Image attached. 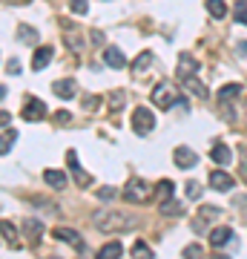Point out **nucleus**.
Segmentation results:
<instances>
[{
	"label": "nucleus",
	"instance_id": "obj_21",
	"mask_svg": "<svg viewBox=\"0 0 247 259\" xmlns=\"http://www.w3.org/2000/svg\"><path fill=\"white\" fill-rule=\"evenodd\" d=\"M18 37L23 40V44H32V47H35V44H37V29H32L29 23H20V26H18Z\"/></svg>",
	"mask_w": 247,
	"mask_h": 259
},
{
	"label": "nucleus",
	"instance_id": "obj_22",
	"mask_svg": "<svg viewBox=\"0 0 247 259\" xmlns=\"http://www.w3.org/2000/svg\"><path fill=\"white\" fill-rule=\"evenodd\" d=\"M184 87H187V93H192L195 98H207V87H204L202 81H195V78H187V81H181Z\"/></svg>",
	"mask_w": 247,
	"mask_h": 259
},
{
	"label": "nucleus",
	"instance_id": "obj_13",
	"mask_svg": "<svg viewBox=\"0 0 247 259\" xmlns=\"http://www.w3.org/2000/svg\"><path fill=\"white\" fill-rule=\"evenodd\" d=\"M52 55H55V49L52 47H40V49H35V55H32V69L35 72H40L49 61H52Z\"/></svg>",
	"mask_w": 247,
	"mask_h": 259
},
{
	"label": "nucleus",
	"instance_id": "obj_36",
	"mask_svg": "<svg viewBox=\"0 0 247 259\" xmlns=\"http://www.w3.org/2000/svg\"><path fill=\"white\" fill-rule=\"evenodd\" d=\"M238 173H241V182H247V153L241 156V164H238Z\"/></svg>",
	"mask_w": 247,
	"mask_h": 259
},
{
	"label": "nucleus",
	"instance_id": "obj_26",
	"mask_svg": "<svg viewBox=\"0 0 247 259\" xmlns=\"http://www.w3.org/2000/svg\"><path fill=\"white\" fill-rule=\"evenodd\" d=\"M15 139H18V133H15V130L9 133V127H3V144H0V153H3V156L9 153V147L15 144Z\"/></svg>",
	"mask_w": 247,
	"mask_h": 259
},
{
	"label": "nucleus",
	"instance_id": "obj_7",
	"mask_svg": "<svg viewBox=\"0 0 247 259\" xmlns=\"http://www.w3.org/2000/svg\"><path fill=\"white\" fill-rule=\"evenodd\" d=\"M195 72H199V61H195L190 52H181V55H178V69H175V75H178L181 81H187V78H192Z\"/></svg>",
	"mask_w": 247,
	"mask_h": 259
},
{
	"label": "nucleus",
	"instance_id": "obj_8",
	"mask_svg": "<svg viewBox=\"0 0 247 259\" xmlns=\"http://www.w3.org/2000/svg\"><path fill=\"white\" fill-rule=\"evenodd\" d=\"M55 239H61V242H66V245H72L75 250H81V253H86V242L78 236V233L72 231V228H55V233H52Z\"/></svg>",
	"mask_w": 247,
	"mask_h": 259
},
{
	"label": "nucleus",
	"instance_id": "obj_15",
	"mask_svg": "<svg viewBox=\"0 0 247 259\" xmlns=\"http://www.w3.org/2000/svg\"><path fill=\"white\" fill-rule=\"evenodd\" d=\"M104 64H110L112 69H124L127 66V58L121 55V49L110 47V49H104Z\"/></svg>",
	"mask_w": 247,
	"mask_h": 259
},
{
	"label": "nucleus",
	"instance_id": "obj_6",
	"mask_svg": "<svg viewBox=\"0 0 247 259\" xmlns=\"http://www.w3.org/2000/svg\"><path fill=\"white\" fill-rule=\"evenodd\" d=\"M66 161H69V170H72L75 182H78V185H83V187H89L92 185V176L83 170L81 164H78V153H75V150H69V153H66Z\"/></svg>",
	"mask_w": 247,
	"mask_h": 259
},
{
	"label": "nucleus",
	"instance_id": "obj_39",
	"mask_svg": "<svg viewBox=\"0 0 247 259\" xmlns=\"http://www.w3.org/2000/svg\"><path fill=\"white\" fill-rule=\"evenodd\" d=\"M69 118H72L69 112H58V121H61V124H69Z\"/></svg>",
	"mask_w": 247,
	"mask_h": 259
},
{
	"label": "nucleus",
	"instance_id": "obj_20",
	"mask_svg": "<svg viewBox=\"0 0 247 259\" xmlns=\"http://www.w3.org/2000/svg\"><path fill=\"white\" fill-rule=\"evenodd\" d=\"M150 64H153V52H141V55L132 61V72H135V75H144Z\"/></svg>",
	"mask_w": 247,
	"mask_h": 259
},
{
	"label": "nucleus",
	"instance_id": "obj_11",
	"mask_svg": "<svg viewBox=\"0 0 247 259\" xmlns=\"http://www.w3.org/2000/svg\"><path fill=\"white\" fill-rule=\"evenodd\" d=\"M46 115V104L37 101V98H32V101H26V107H23V118L26 121H40Z\"/></svg>",
	"mask_w": 247,
	"mask_h": 259
},
{
	"label": "nucleus",
	"instance_id": "obj_9",
	"mask_svg": "<svg viewBox=\"0 0 247 259\" xmlns=\"http://www.w3.org/2000/svg\"><path fill=\"white\" fill-rule=\"evenodd\" d=\"M173 161L178 167H181V170H190V167H195L199 164V156H195V150H190V147H175L173 150Z\"/></svg>",
	"mask_w": 247,
	"mask_h": 259
},
{
	"label": "nucleus",
	"instance_id": "obj_24",
	"mask_svg": "<svg viewBox=\"0 0 247 259\" xmlns=\"http://www.w3.org/2000/svg\"><path fill=\"white\" fill-rule=\"evenodd\" d=\"M26 231H29V239H32V245H37V242H40V233H43V225L35 222V219H26Z\"/></svg>",
	"mask_w": 247,
	"mask_h": 259
},
{
	"label": "nucleus",
	"instance_id": "obj_1",
	"mask_svg": "<svg viewBox=\"0 0 247 259\" xmlns=\"http://www.w3.org/2000/svg\"><path fill=\"white\" fill-rule=\"evenodd\" d=\"M92 225H95L98 231H104V233H115V231L129 228L132 219H129L127 213H118V210H101V213L92 216Z\"/></svg>",
	"mask_w": 247,
	"mask_h": 259
},
{
	"label": "nucleus",
	"instance_id": "obj_18",
	"mask_svg": "<svg viewBox=\"0 0 247 259\" xmlns=\"http://www.w3.org/2000/svg\"><path fill=\"white\" fill-rule=\"evenodd\" d=\"M43 179H46V185H49V187H55V190L66 187V173H61V170H46Z\"/></svg>",
	"mask_w": 247,
	"mask_h": 259
},
{
	"label": "nucleus",
	"instance_id": "obj_16",
	"mask_svg": "<svg viewBox=\"0 0 247 259\" xmlns=\"http://www.w3.org/2000/svg\"><path fill=\"white\" fill-rule=\"evenodd\" d=\"M210 156H213V161H216L219 167H227L230 158H233V156H230V147H227V144H216V147L210 150Z\"/></svg>",
	"mask_w": 247,
	"mask_h": 259
},
{
	"label": "nucleus",
	"instance_id": "obj_12",
	"mask_svg": "<svg viewBox=\"0 0 247 259\" xmlns=\"http://www.w3.org/2000/svg\"><path fill=\"white\" fill-rule=\"evenodd\" d=\"M210 187L213 190H219V193H227L230 187H233V179H230L224 170H213L210 173Z\"/></svg>",
	"mask_w": 247,
	"mask_h": 259
},
{
	"label": "nucleus",
	"instance_id": "obj_2",
	"mask_svg": "<svg viewBox=\"0 0 247 259\" xmlns=\"http://www.w3.org/2000/svg\"><path fill=\"white\" fill-rule=\"evenodd\" d=\"M153 187H150V182H144V179H129L127 182V187H124V199L127 202H132V204H144V202H150L153 199Z\"/></svg>",
	"mask_w": 247,
	"mask_h": 259
},
{
	"label": "nucleus",
	"instance_id": "obj_32",
	"mask_svg": "<svg viewBox=\"0 0 247 259\" xmlns=\"http://www.w3.org/2000/svg\"><path fill=\"white\" fill-rule=\"evenodd\" d=\"M69 6H72L75 15H86L89 12V6H86V0H69Z\"/></svg>",
	"mask_w": 247,
	"mask_h": 259
},
{
	"label": "nucleus",
	"instance_id": "obj_40",
	"mask_svg": "<svg viewBox=\"0 0 247 259\" xmlns=\"http://www.w3.org/2000/svg\"><path fill=\"white\" fill-rule=\"evenodd\" d=\"M238 55H247V40H241V44H238Z\"/></svg>",
	"mask_w": 247,
	"mask_h": 259
},
{
	"label": "nucleus",
	"instance_id": "obj_41",
	"mask_svg": "<svg viewBox=\"0 0 247 259\" xmlns=\"http://www.w3.org/2000/svg\"><path fill=\"white\" fill-rule=\"evenodd\" d=\"M6 3H15V6H26V0H6Z\"/></svg>",
	"mask_w": 247,
	"mask_h": 259
},
{
	"label": "nucleus",
	"instance_id": "obj_29",
	"mask_svg": "<svg viewBox=\"0 0 247 259\" xmlns=\"http://www.w3.org/2000/svg\"><path fill=\"white\" fill-rule=\"evenodd\" d=\"M184 187H187V196H190V199H202L204 190H202V185H199V182H187Z\"/></svg>",
	"mask_w": 247,
	"mask_h": 259
},
{
	"label": "nucleus",
	"instance_id": "obj_27",
	"mask_svg": "<svg viewBox=\"0 0 247 259\" xmlns=\"http://www.w3.org/2000/svg\"><path fill=\"white\" fill-rule=\"evenodd\" d=\"M3 239H6V245H12V248H20L18 236H15V228H12L9 222H3Z\"/></svg>",
	"mask_w": 247,
	"mask_h": 259
},
{
	"label": "nucleus",
	"instance_id": "obj_14",
	"mask_svg": "<svg viewBox=\"0 0 247 259\" xmlns=\"http://www.w3.org/2000/svg\"><path fill=\"white\" fill-rule=\"evenodd\" d=\"M227 242H233V231H230V228H213L210 231V245L213 248H224Z\"/></svg>",
	"mask_w": 247,
	"mask_h": 259
},
{
	"label": "nucleus",
	"instance_id": "obj_10",
	"mask_svg": "<svg viewBox=\"0 0 247 259\" xmlns=\"http://www.w3.org/2000/svg\"><path fill=\"white\" fill-rule=\"evenodd\" d=\"M52 90H55L58 98L69 101V98H75V95H78V81H75V78H64V81H55V83H52Z\"/></svg>",
	"mask_w": 247,
	"mask_h": 259
},
{
	"label": "nucleus",
	"instance_id": "obj_30",
	"mask_svg": "<svg viewBox=\"0 0 247 259\" xmlns=\"http://www.w3.org/2000/svg\"><path fill=\"white\" fill-rule=\"evenodd\" d=\"M236 20L247 26V3H244V0H238V3H236Z\"/></svg>",
	"mask_w": 247,
	"mask_h": 259
},
{
	"label": "nucleus",
	"instance_id": "obj_31",
	"mask_svg": "<svg viewBox=\"0 0 247 259\" xmlns=\"http://www.w3.org/2000/svg\"><path fill=\"white\" fill-rule=\"evenodd\" d=\"M132 256H153V250L146 248L144 242H135V245H132Z\"/></svg>",
	"mask_w": 247,
	"mask_h": 259
},
{
	"label": "nucleus",
	"instance_id": "obj_23",
	"mask_svg": "<svg viewBox=\"0 0 247 259\" xmlns=\"http://www.w3.org/2000/svg\"><path fill=\"white\" fill-rule=\"evenodd\" d=\"M207 12H210L216 20H221L227 15V3H224V0H207Z\"/></svg>",
	"mask_w": 247,
	"mask_h": 259
},
{
	"label": "nucleus",
	"instance_id": "obj_35",
	"mask_svg": "<svg viewBox=\"0 0 247 259\" xmlns=\"http://www.w3.org/2000/svg\"><path fill=\"white\" fill-rule=\"evenodd\" d=\"M98 199L101 202H110V199H115V190L112 187H104V190H98Z\"/></svg>",
	"mask_w": 247,
	"mask_h": 259
},
{
	"label": "nucleus",
	"instance_id": "obj_3",
	"mask_svg": "<svg viewBox=\"0 0 247 259\" xmlns=\"http://www.w3.org/2000/svg\"><path fill=\"white\" fill-rule=\"evenodd\" d=\"M178 101V90L173 81H158L153 90V104L158 110H173V104Z\"/></svg>",
	"mask_w": 247,
	"mask_h": 259
},
{
	"label": "nucleus",
	"instance_id": "obj_5",
	"mask_svg": "<svg viewBox=\"0 0 247 259\" xmlns=\"http://www.w3.org/2000/svg\"><path fill=\"white\" fill-rule=\"evenodd\" d=\"M61 29H64V44L66 47L72 49V52H81L83 49V35L81 32H78L69 20H61Z\"/></svg>",
	"mask_w": 247,
	"mask_h": 259
},
{
	"label": "nucleus",
	"instance_id": "obj_28",
	"mask_svg": "<svg viewBox=\"0 0 247 259\" xmlns=\"http://www.w3.org/2000/svg\"><path fill=\"white\" fill-rule=\"evenodd\" d=\"M124 101H127V93H112L110 95V110H121V107H124Z\"/></svg>",
	"mask_w": 247,
	"mask_h": 259
},
{
	"label": "nucleus",
	"instance_id": "obj_19",
	"mask_svg": "<svg viewBox=\"0 0 247 259\" xmlns=\"http://www.w3.org/2000/svg\"><path fill=\"white\" fill-rule=\"evenodd\" d=\"M98 256L101 259H118V256H124V245H121V242H110V245H104V248L98 250Z\"/></svg>",
	"mask_w": 247,
	"mask_h": 259
},
{
	"label": "nucleus",
	"instance_id": "obj_33",
	"mask_svg": "<svg viewBox=\"0 0 247 259\" xmlns=\"http://www.w3.org/2000/svg\"><path fill=\"white\" fill-rule=\"evenodd\" d=\"M173 182H167V179H164V182H161V185H158V193H161V196H164V199H170V196H173Z\"/></svg>",
	"mask_w": 247,
	"mask_h": 259
},
{
	"label": "nucleus",
	"instance_id": "obj_37",
	"mask_svg": "<svg viewBox=\"0 0 247 259\" xmlns=\"http://www.w3.org/2000/svg\"><path fill=\"white\" fill-rule=\"evenodd\" d=\"M6 69H9L12 75H18V69H20V61H18V58H12L9 64H6Z\"/></svg>",
	"mask_w": 247,
	"mask_h": 259
},
{
	"label": "nucleus",
	"instance_id": "obj_34",
	"mask_svg": "<svg viewBox=\"0 0 247 259\" xmlns=\"http://www.w3.org/2000/svg\"><path fill=\"white\" fill-rule=\"evenodd\" d=\"M202 253H204V248L199 245V242H195V245H187V248H184V256H202Z\"/></svg>",
	"mask_w": 247,
	"mask_h": 259
},
{
	"label": "nucleus",
	"instance_id": "obj_25",
	"mask_svg": "<svg viewBox=\"0 0 247 259\" xmlns=\"http://www.w3.org/2000/svg\"><path fill=\"white\" fill-rule=\"evenodd\" d=\"M161 213H164V216H184V207L175 202V199H167V202L161 204Z\"/></svg>",
	"mask_w": 247,
	"mask_h": 259
},
{
	"label": "nucleus",
	"instance_id": "obj_17",
	"mask_svg": "<svg viewBox=\"0 0 247 259\" xmlns=\"http://www.w3.org/2000/svg\"><path fill=\"white\" fill-rule=\"evenodd\" d=\"M241 95V83H227V87H221L219 90V104H230L233 98Z\"/></svg>",
	"mask_w": 247,
	"mask_h": 259
},
{
	"label": "nucleus",
	"instance_id": "obj_4",
	"mask_svg": "<svg viewBox=\"0 0 247 259\" xmlns=\"http://www.w3.org/2000/svg\"><path fill=\"white\" fill-rule=\"evenodd\" d=\"M132 130H135L138 136H150L153 130H156V115L146 110V107H138L132 112Z\"/></svg>",
	"mask_w": 247,
	"mask_h": 259
},
{
	"label": "nucleus",
	"instance_id": "obj_38",
	"mask_svg": "<svg viewBox=\"0 0 247 259\" xmlns=\"http://www.w3.org/2000/svg\"><path fill=\"white\" fill-rule=\"evenodd\" d=\"M0 127H9V112H6V110L0 112Z\"/></svg>",
	"mask_w": 247,
	"mask_h": 259
}]
</instances>
